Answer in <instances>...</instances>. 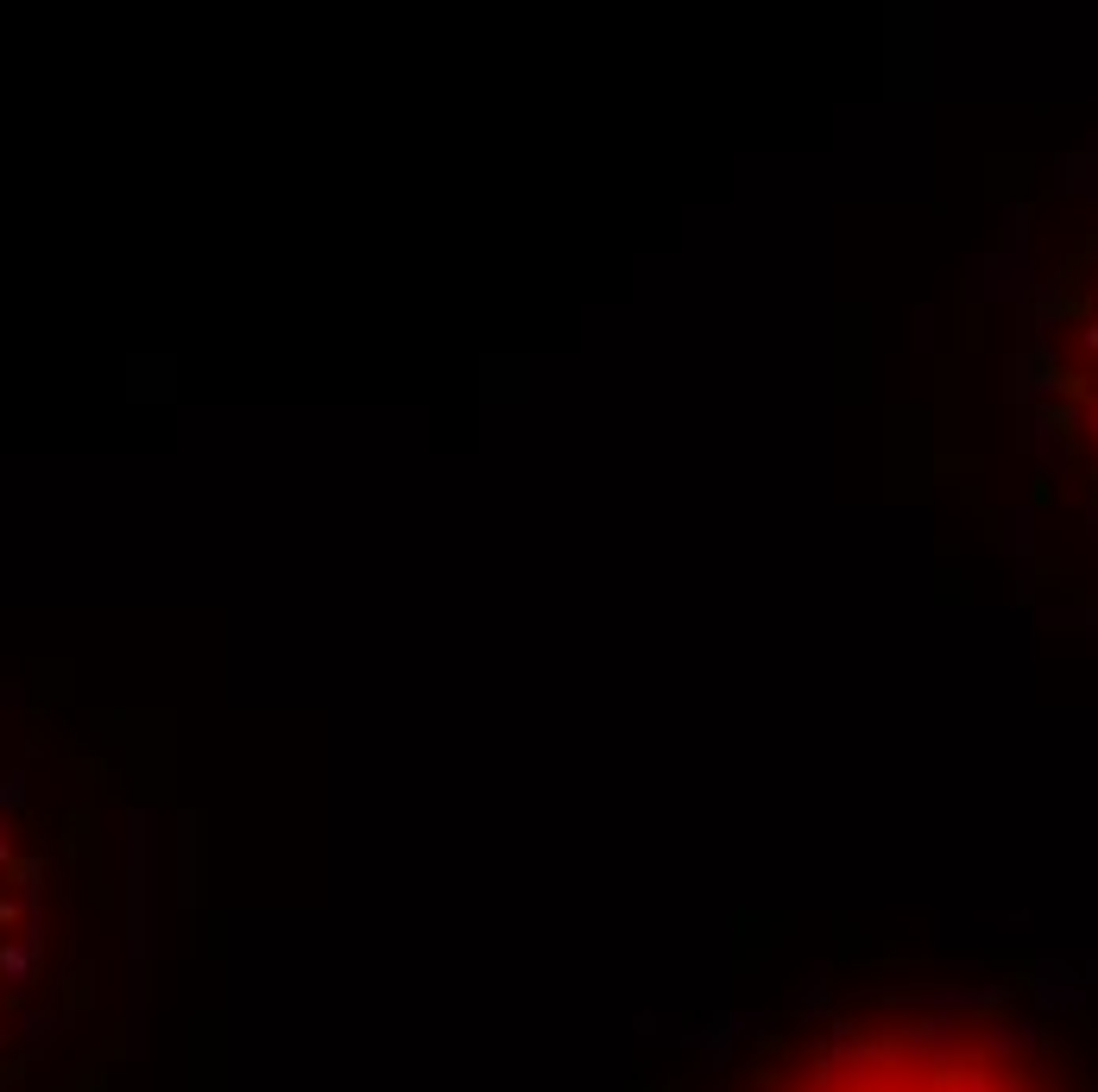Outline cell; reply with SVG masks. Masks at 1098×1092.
Returning a JSON list of instances; mask_svg holds the SVG:
<instances>
[{"label": "cell", "mask_w": 1098, "mask_h": 1092, "mask_svg": "<svg viewBox=\"0 0 1098 1092\" xmlns=\"http://www.w3.org/2000/svg\"><path fill=\"white\" fill-rule=\"evenodd\" d=\"M1041 423L1055 436L1060 462L1074 467L1098 512V247L1060 278L1048 322H1041V360H1035Z\"/></svg>", "instance_id": "1"}]
</instances>
